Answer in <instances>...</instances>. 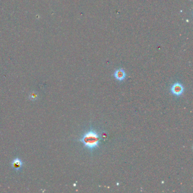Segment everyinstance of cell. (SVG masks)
Listing matches in <instances>:
<instances>
[{
  "label": "cell",
  "mask_w": 193,
  "mask_h": 193,
  "mask_svg": "<svg viewBox=\"0 0 193 193\" xmlns=\"http://www.w3.org/2000/svg\"><path fill=\"white\" fill-rule=\"evenodd\" d=\"M101 139L100 133L93 128H90L83 134L79 140L83 143L84 148L92 152L99 147Z\"/></svg>",
  "instance_id": "cell-1"
},
{
  "label": "cell",
  "mask_w": 193,
  "mask_h": 193,
  "mask_svg": "<svg viewBox=\"0 0 193 193\" xmlns=\"http://www.w3.org/2000/svg\"><path fill=\"white\" fill-rule=\"evenodd\" d=\"M171 92L172 95L175 96H180L184 92V87L180 82L174 83L171 88Z\"/></svg>",
  "instance_id": "cell-2"
},
{
  "label": "cell",
  "mask_w": 193,
  "mask_h": 193,
  "mask_svg": "<svg viewBox=\"0 0 193 193\" xmlns=\"http://www.w3.org/2000/svg\"><path fill=\"white\" fill-rule=\"evenodd\" d=\"M113 76L119 82H122L125 80V79L126 77V74L125 71V70L119 68L118 69H117L116 71L113 73Z\"/></svg>",
  "instance_id": "cell-3"
},
{
  "label": "cell",
  "mask_w": 193,
  "mask_h": 193,
  "mask_svg": "<svg viewBox=\"0 0 193 193\" xmlns=\"http://www.w3.org/2000/svg\"><path fill=\"white\" fill-rule=\"evenodd\" d=\"M23 165V163L21 162V160L19 159H16L14 160L13 163H12V166L13 168H14L16 170H18L20 168L22 167V166Z\"/></svg>",
  "instance_id": "cell-4"
},
{
  "label": "cell",
  "mask_w": 193,
  "mask_h": 193,
  "mask_svg": "<svg viewBox=\"0 0 193 193\" xmlns=\"http://www.w3.org/2000/svg\"><path fill=\"white\" fill-rule=\"evenodd\" d=\"M100 135L101 139H106L108 138V134L105 131H103V132L100 133Z\"/></svg>",
  "instance_id": "cell-5"
}]
</instances>
